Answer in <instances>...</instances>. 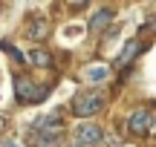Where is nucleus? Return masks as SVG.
<instances>
[{
  "mask_svg": "<svg viewBox=\"0 0 156 147\" xmlns=\"http://www.w3.org/2000/svg\"><path fill=\"white\" fill-rule=\"evenodd\" d=\"M29 61L35 63V67H49V52H44V49H35V52H29Z\"/></svg>",
  "mask_w": 156,
  "mask_h": 147,
  "instance_id": "8",
  "label": "nucleus"
},
{
  "mask_svg": "<svg viewBox=\"0 0 156 147\" xmlns=\"http://www.w3.org/2000/svg\"><path fill=\"white\" fill-rule=\"evenodd\" d=\"M142 46H145L142 40H130V43L124 46V52H122V55L116 58V67H127V63H130V61H133V58H136V55L142 52Z\"/></svg>",
  "mask_w": 156,
  "mask_h": 147,
  "instance_id": "6",
  "label": "nucleus"
},
{
  "mask_svg": "<svg viewBox=\"0 0 156 147\" xmlns=\"http://www.w3.org/2000/svg\"><path fill=\"white\" fill-rule=\"evenodd\" d=\"M101 107H104V98L95 90H84L73 98V115H78V118H90V115L101 113Z\"/></svg>",
  "mask_w": 156,
  "mask_h": 147,
  "instance_id": "1",
  "label": "nucleus"
},
{
  "mask_svg": "<svg viewBox=\"0 0 156 147\" xmlns=\"http://www.w3.org/2000/svg\"><path fill=\"white\" fill-rule=\"evenodd\" d=\"M0 127H3V121H0Z\"/></svg>",
  "mask_w": 156,
  "mask_h": 147,
  "instance_id": "13",
  "label": "nucleus"
},
{
  "mask_svg": "<svg viewBox=\"0 0 156 147\" xmlns=\"http://www.w3.org/2000/svg\"><path fill=\"white\" fill-rule=\"evenodd\" d=\"M101 142H104V130H101L98 124L81 121V124L75 127V144H81V147H98Z\"/></svg>",
  "mask_w": 156,
  "mask_h": 147,
  "instance_id": "3",
  "label": "nucleus"
},
{
  "mask_svg": "<svg viewBox=\"0 0 156 147\" xmlns=\"http://www.w3.org/2000/svg\"><path fill=\"white\" fill-rule=\"evenodd\" d=\"M46 29H49V26H46V20H41V17H38V20L32 23V29H29V38H32V40H41L46 35Z\"/></svg>",
  "mask_w": 156,
  "mask_h": 147,
  "instance_id": "9",
  "label": "nucleus"
},
{
  "mask_svg": "<svg viewBox=\"0 0 156 147\" xmlns=\"http://www.w3.org/2000/svg\"><path fill=\"white\" fill-rule=\"evenodd\" d=\"M151 127H153V113L151 110H136L127 118V130L133 133V136H147Z\"/></svg>",
  "mask_w": 156,
  "mask_h": 147,
  "instance_id": "4",
  "label": "nucleus"
},
{
  "mask_svg": "<svg viewBox=\"0 0 156 147\" xmlns=\"http://www.w3.org/2000/svg\"><path fill=\"white\" fill-rule=\"evenodd\" d=\"M67 147H81V144H67Z\"/></svg>",
  "mask_w": 156,
  "mask_h": 147,
  "instance_id": "12",
  "label": "nucleus"
},
{
  "mask_svg": "<svg viewBox=\"0 0 156 147\" xmlns=\"http://www.w3.org/2000/svg\"><path fill=\"white\" fill-rule=\"evenodd\" d=\"M6 147H20V144H6Z\"/></svg>",
  "mask_w": 156,
  "mask_h": 147,
  "instance_id": "11",
  "label": "nucleus"
},
{
  "mask_svg": "<svg viewBox=\"0 0 156 147\" xmlns=\"http://www.w3.org/2000/svg\"><path fill=\"white\" fill-rule=\"evenodd\" d=\"M116 147H119V144H116Z\"/></svg>",
  "mask_w": 156,
  "mask_h": 147,
  "instance_id": "14",
  "label": "nucleus"
},
{
  "mask_svg": "<svg viewBox=\"0 0 156 147\" xmlns=\"http://www.w3.org/2000/svg\"><path fill=\"white\" fill-rule=\"evenodd\" d=\"M110 20H113V9H98L93 15V20H90V32H101V29H107L110 26Z\"/></svg>",
  "mask_w": 156,
  "mask_h": 147,
  "instance_id": "5",
  "label": "nucleus"
},
{
  "mask_svg": "<svg viewBox=\"0 0 156 147\" xmlns=\"http://www.w3.org/2000/svg\"><path fill=\"white\" fill-rule=\"evenodd\" d=\"M84 78L90 81V84H98V81H107L110 78V67L107 63H93V67L84 72Z\"/></svg>",
  "mask_w": 156,
  "mask_h": 147,
  "instance_id": "7",
  "label": "nucleus"
},
{
  "mask_svg": "<svg viewBox=\"0 0 156 147\" xmlns=\"http://www.w3.org/2000/svg\"><path fill=\"white\" fill-rule=\"evenodd\" d=\"M15 95H17L20 104H38V101H44V98L49 95V90H46V87H38L32 78H26V75H17Z\"/></svg>",
  "mask_w": 156,
  "mask_h": 147,
  "instance_id": "2",
  "label": "nucleus"
},
{
  "mask_svg": "<svg viewBox=\"0 0 156 147\" xmlns=\"http://www.w3.org/2000/svg\"><path fill=\"white\" fill-rule=\"evenodd\" d=\"M29 147H55V144H49V142H44V138L38 136V133H29Z\"/></svg>",
  "mask_w": 156,
  "mask_h": 147,
  "instance_id": "10",
  "label": "nucleus"
}]
</instances>
